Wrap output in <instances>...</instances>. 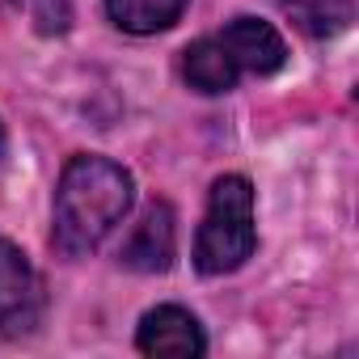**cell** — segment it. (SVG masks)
Masks as SVG:
<instances>
[{
	"instance_id": "cell-1",
	"label": "cell",
	"mask_w": 359,
	"mask_h": 359,
	"mask_svg": "<svg viewBox=\"0 0 359 359\" xmlns=\"http://www.w3.org/2000/svg\"><path fill=\"white\" fill-rule=\"evenodd\" d=\"M135 182L110 156H72L55 191V245L68 258L97 250L131 212Z\"/></svg>"
},
{
	"instance_id": "cell-2",
	"label": "cell",
	"mask_w": 359,
	"mask_h": 359,
	"mask_svg": "<svg viewBox=\"0 0 359 359\" xmlns=\"http://www.w3.org/2000/svg\"><path fill=\"white\" fill-rule=\"evenodd\" d=\"M254 187L241 173H229L212 187L208 216L195 241V266L203 275H229L254 254Z\"/></svg>"
},
{
	"instance_id": "cell-3",
	"label": "cell",
	"mask_w": 359,
	"mask_h": 359,
	"mask_svg": "<svg viewBox=\"0 0 359 359\" xmlns=\"http://www.w3.org/2000/svg\"><path fill=\"white\" fill-rule=\"evenodd\" d=\"M39 309H43V287L30 258L18 245L0 241V330L9 334L30 330L39 321Z\"/></svg>"
},
{
	"instance_id": "cell-4",
	"label": "cell",
	"mask_w": 359,
	"mask_h": 359,
	"mask_svg": "<svg viewBox=\"0 0 359 359\" xmlns=\"http://www.w3.org/2000/svg\"><path fill=\"white\" fill-rule=\"evenodd\" d=\"M224 51L233 55V64L241 72H254V76H271L287 64V47L279 39V30L271 22H258V18H233L220 34Z\"/></svg>"
},
{
	"instance_id": "cell-5",
	"label": "cell",
	"mask_w": 359,
	"mask_h": 359,
	"mask_svg": "<svg viewBox=\"0 0 359 359\" xmlns=\"http://www.w3.org/2000/svg\"><path fill=\"white\" fill-rule=\"evenodd\" d=\"M135 346L144 355H203L208 351V338H203V325L177 304H161L152 313H144L140 321V334H135Z\"/></svg>"
},
{
	"instance_id": "cell-6",
	"label": "cell",
	"mask_w": 359,
	"mask_h": 359,
	"mask_svg": "<svg viewBox=\"0 0 359 359\" xmlns=\"http://www.w3.org/2000/svg\"><path fill=\"white\" fill-rule=\"evenodd\" d=\"M173 241H177V229H173L169 203H152L144 212V220L131 229V237L123 241L118 258H123V266L152 275V271H165L173 262Z\"/></svg>"
},
{
	"instance_id": "cell-7",
	"label": "cell",
	"mask_w": 359,
	"mask_h": 359,
	"mask_svg": "<svg viewBox=\"0 0 359 359\" xmlns=\"http://www.w3.org/2000/svg\"><path fill=\"white\" fill-rule=\"evenodd\" d=\"M182 76L199 93H229L237 85L241 68L233 64V55L224 51L220 39H199L182 51Z\"/></svg>"
},
{
	"instance_id": "cell-8",
	"label": "cell",
	"mask_w": 359,
	"mask_h": 359,
	"mask_svg": "<svg viewBox=\"0 0 359 359\" xmlns=\"http://www.w3.org/2000/svg\"><path fill=\"white\" fill-rule=\"evenodd\" d=\"M187 0H106V13L127 34H156L182 18Z\"/></svg>"
},
{
	"instance_id": "cell-9",
	"label": "cell",
	"mask_w": 359,
	"mask_h": 359,
	"mask_svg": "<svg viewBox=\"0 0 359 359\" xmlns=\"http://www.w3.org/2000/svg\"><path fill=\"white\" fill-rule=\"evenodd\" d=\"M279 5L309 39H330L351 26V0H279Z\"/></svg>"
},
{
	"instance_id": "cell-10",
	"label": "cell",
	"mask_w": 359,
	"mask_h": 359,
	"mask_svg": "<svg viewBox=\"0 0 359 359\" xmlns=\"http://www.w3.org/2000/svg\"><path fill=\"white\" fill-rule=\"evenodd\" d=\"M0 156H5V123H0Z\"/></svg>"
}]
</instances>
